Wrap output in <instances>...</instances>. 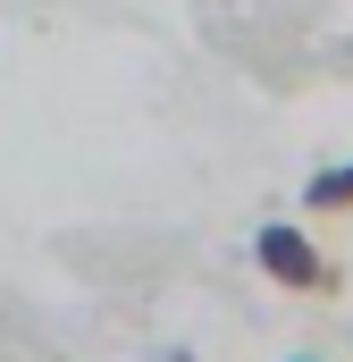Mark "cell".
I'll return each mask as SVG.
<instances>
[{"instance_id": "cell-2", "label": "cell", "mask_w": 353, "mask_h": 362, "mask_svg": "<svg viewBox=\"0 0 353 362\" xmlns=\"http://www.w3.org/2000/svg\"><path fill=\"white\" fill-rule=\"evenodd\" d=\"M303 211H353V160H337V169H320V177L303 185Z\"/></svg>"}, {"instance_id": "cell-4", "label": "cell", "mask_w": 353, "mask_h": 362, "mask_svg": "<svg viewBox=\"0 0 353 362\" xmlns=\"http://www.w3.org/2000/svg\"><path fill=\"white\" fill-rule=\"evenodd\" d=\"M169 362H193V354H169Z\"/></svg>"}, {"instance_id": "cell-3", "label": "cell", "mask_w": 353, "mask_h": 362, "mask_svg": "<svg viewBox=\"0 0 353 362\" xmlns=\"http://www.w3.org/2000/svg\"><path fill=\"white\" fill-rule=\"evenodd\" d=\"M294 362H320V354H294Z\"/></svg>"}, {"instance_id": "cell-1", "label": "cell", "mask_w": 353, "mask_h": 362, "mask_svg": "<svg viewBox=\"0 0 353 362\" xmlns=\"http://www.w3.org/2000/svg\"><path fill=\"white\" fill-rule=\"evenodd\" d=\"M253 262H261V278L286 286V295H337V286H345V270H337L294 219H269L261 236H253Z\"/></svg>"}]
</instances>
